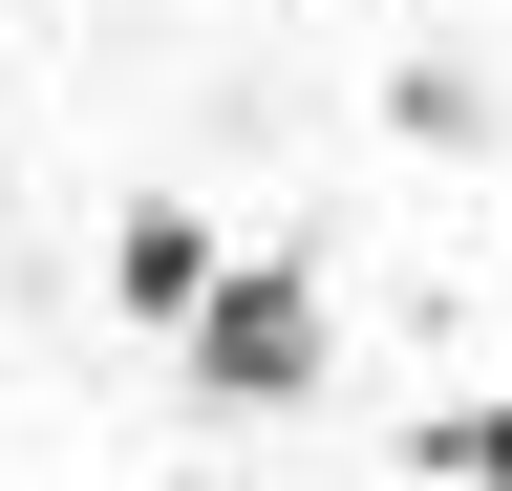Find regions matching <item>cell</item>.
Instances as JSON below:
<instances>
[{
  "mask_svg": "<svg viewBox=\"0 0 512 491\" xmlns=\"http://www.w3.org/2000/svg\"><path fill=\"white\" fill-rule=\"evenodd\" d=\"M320 385V278L299 257H235L214 321H192V406H299Z\"/></svg>",
  "mask_w": 512,
  "mask_h": 491,
  "instance_id": "1",
  "label": "cell"
},
{
  "mask_svg": "<svg viewBox=\"0 0 512 491\" xmlns=\"http://www.w3.org/2000/svg\"><path fill=\"white\" fill-rule=\"evenodd\" d=\"M214 278H235V257H214V214H171V193L107 235V299H128V321H171V342L214 321Z\"/></svg>",
  "mask_w": 512,
  "mask_h": 491,
  "instance_id": "2",
  "label": "cell"
},
{
  "mask_svg": "<svg viewBox=\"0 0 512 491\" xmlns=\"http://www.w3.org/2000/svg\"><path fill=\"white\" fill-rule=\"evenodd\" d=\"M406 449H427L448 491H512V406H427V427H406Z\"/></svg>",
  "mask_w": 512,
  "mask_h": 491,
  "instance_id": "3",
  "label": "cell"
}]
</instances>
